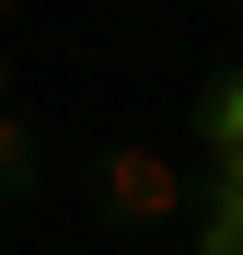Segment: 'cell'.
<instances>
[{
	"label": "cell",
	"instance_id": "obj_2",
	"mask_svg": "<svg viewBox=\"0 0 243 255\" xmlns=\"http://www.w3.org/2000/svg\"><path fill=\"white\" fill-rule=\"evenodd\" d=\"M58 174V151H47V128H35L23 105H0V209H23V197H47Z\"/></svg>",
	"mask_w": 243,
	"mask_h": 255
},
{
	"label": "cell",
	"instance_id": "obj_3",
	"mask_svg": "<svg viewBox=\"0 0 243 255\" xmlns=\"http://www.w3.org/2000/svg\"><path fill=\"white\" fill-rule=\"evenodd\" d=\"M0 105H12V47H0Z\"/></svg>",
	"mask_w": 243,
	"mask_h": 255
},
{
	"label": "cell",
	"instance_id": "obj_4",
	"mask_svg": "<svg viewBox=\"0 0 243 255\" xmlns=\"http://www.w3.org/2000/svg\"><path fill=\"white\" fill-rule=\"evenodd\" d=\"M0 255H12V244H0Z\"/></svg>",
	"mask_w": 243,
	"mask_h": 255
},
{
	"label": "cell",
	"instance_id": "obj_1",
	"mask_svg": "<svg viewBox=\"0 0 243 255\" xmlns=\"http://www.w3.org/2000/svg\"><path fill=\"white\" fill-rule=\"evenodd\" d=\"M93 209H104L116 232H162V221L185 209V174H174L151 139H116V151L93 162Z\"/></svg>",
	"mask_w": 243,
	"mask_h": 255
}]
</instances>
